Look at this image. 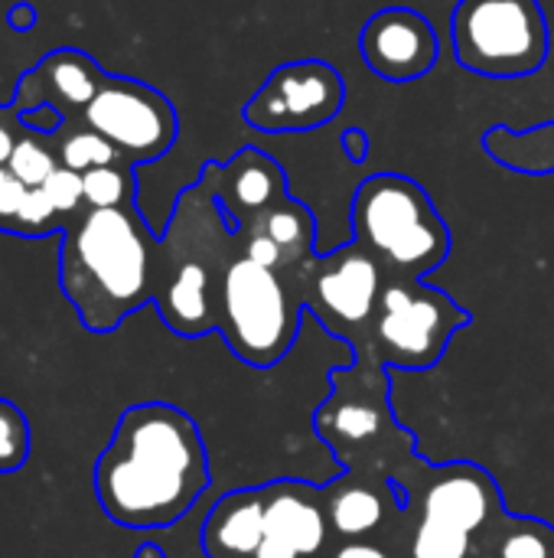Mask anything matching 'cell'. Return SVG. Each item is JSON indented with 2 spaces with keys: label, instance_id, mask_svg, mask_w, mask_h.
<instances>
[{
  "label": "cell",
  "instance_id": "obj_24",
  "mask_svg": "<svg viewBox=\"0 0 554 558\" xmlns=\"http://www.w3.org/2000/svg\"><path fill=\"white\" fill-rule=\"evenodd\" d=\"M29 461V422L26 415L0 399V474H13Z\"/></svg>",
  "mask_w": 554,
  "mask_h": 558
},
{
  "label": "cell",
  "instance_id": "obj_11",
  "mask_svg": "<svg viewBox=\"0 0 554 558\" xmlns=\"http://www.w3.org/2000/svg\"><path fill=\"white\" fill-rule=\"evenodd\" d=\"M359 56L382 82H418L441 56L434 23L415 7H385L359 33Z\"/></svg>",
  "mask_w": 554,
  "mask_h": 558
},
{
  "label": "cell",
  "instance_id": "obj_25",
  "mask_svg": "<svg viewBox=\"0 0 554 558\" xmlns=\"http://www.w3.org/2000/svg\"><path fill=\"white\" fill-rule=\"evenodd\" d=\"M42 190H46L49 203L59 209V216L65 219V226L75 222L88 209L85 206V190H82V173H75V170H69L62 163L49 173V180L42 183Z\"/></svg>",
  "mask_w": 554,
  "mask_h": 558
},
{
  "label": "cell",
  "instance_id": "obj_20",
  "mask_svg": "<svg viewBox=\"0 0 554 558\" xmlns=\"http://www.w3.org/2000/svg\"><path fill=\"white\" fill-rule=\"evenodd\" d=\"M137 167L127 160L95 167L82 173V190H85V206L88 209H118L137 203Z\"/></svg>",
  "mask_w": 554,
  "mask_h": 558
},
{
  "label": "cell",
  "instance_id": "obj_27",
  "mask_svg": "<svg viewBox=\"0 0 554 558\" xmlns=\"http://www.w3.org/2000/svg\"><path fill=\"white\" fill-rule=\"evenodd\" d=\"M333 418H336V432L346 441H362V438L376 435V428H379V412L372 405H359V402L343 405Z\"/></svg>",
  "mask_w": 554,
  "mask_h": 558
},
{
  "label": "cell",
  "instance_id": "obj_6",
  "mask_svg": "<svg viewBox=\"0 0 554 558\" xmlns=\"http://www.w3.org/2000/svg\"><path fill=\"white\" fill-rule=\"evenodd\" d=\"M454 56L487 78H526L549 62V16L539 0H457Z\"/></svg>",
  "mask_w": 554,
  "mask_h": 558
},
{
  "label": "cell",
  "instance_id": "obj_34",
  "mask_svg": "<svg viewBox=\"0 0 554 558\" xmlns=\"http://www.w3.org/2000/svg\"><path fill=\"white\" fill-rule=\"evenodd\" d=\"M134 558H167V556H163V549H160V546H153V543H144V546L137 549V556Z\"/></svg>",
  "mask_w": 554,
  "mask_h": 558
},
{
  "label": "cell",
  "instance_id": "obj_12",
  "mask_svg": "<svg viewBox=\"0 0 554 558\" xmlns=\"http://www.w3.org/2000/svg\"><path fill=\"white\" fill-rule=\"evenodd\" d=\"M104 78H108V72L88 52L62 46L23 72V78L16 82V92H13V105L20 111L49 105L65 121H82L88 101L98 95Z\"/></svg>",
  "mask_w": 554,
  "mask_h": 558
},
{
  "label": "cell",
  "instance_id": "obj_23",
  "mask_svg": "<svg viewBox=\"0 0 554 558\" xmlns=\"http://www.w3.org/2000/svg\"><path fill=\"white\" fill-rule=\"evenodd\" d=\"M467 553H470V533L428 517L411 539V558H467Z\"/></svg>",
  "mask_w": 554,
  "mask_h": 558
},
{
  "label": "cell",
  "instance_id": "obj_22",
  "mask_svg": "<svg viewBox=\"0 0 554 558\" xmlns=\"http://www.w3.org/2000/svg\"><path fill=\"white\" fill-rule=\"evenodd\" d=\"M382 500L366 490V487H353L333 497L330 504V520L343 536H362L369 530H376L382 523Z\"/></svg>",
  "mask_w": 554,
  "mask_h": 558
},
{
  "label": "cell",
  "instance_id": "obj_2",
  "mask_svg": "<svg viewBox=\"0 0 554 558\" xmlns=\"http://www.w3.org/2000/svg\"><path fill=\"white\" fill-rule=\"evenodd\" d=\"M157 245L137 203L85 209L62 229L59 288L88 333H111L153 301Z\"/></svg>",
  "mask_w": 554,
  "mask_h": 558
},
{
  "label": "cell",
  "instance_id": "obj_21",
  "mask_svg": "<svg viewBox=\"0 0 554 558\" xmlns=\"http://www.w3.org/2000/svg\"><path fill=\"white\" fill-rule=\"evenodd\" d=\"M26 186H42L49 173L59 167V150H56V134H42L26 128V134L16 141L13 157L7 163Z\"/></svg>",
  "mask_w": 554,
  "mask_h": 558
},
{
  "label": "cell",
  "instance_id": "obj_9",
  "mask_svg": "<svg viewBox=\"0 0 554 558\" xmlns=\"http://www.w3.org/2000/svg\"><path fill=\"white\" fill-rule=\"evenodd\" d=\"M82 121L108 137L134 167L160 160L180 137L173 101L160 88L131 75H108L98 95L88 101Z\"/></svg>",
  "mask_w": 554,
  "mask_h": 558
},
{
  "label": "cell",
  "instance_id": "obj_30",
  "mask_svg": "<svg viewBox=\"0 0 554 558\" xmlns=\"http://www.w3.org/2000/svg\"><path fill=\"white\" fill-rule=\"evenodd\" d=\"M340 147L349 157V163H366V157L372 154V141L362 128H346L340 134Z\"/></svg>",
  "mask_w": 554,
  "mask_h": 558
},
{
  "label": "cell",
  "instance_id": "obj_8",
  "mask_svg": "<svg viewBox=\"0 0 554 558\" xmlns=\"http://www.w3.org/2000/svg\"><path fill=\"white\" fill-rule=\"evenodd\" d=\"M346 105V82L323 59L278 65L245 101L242 118L261 134H310L330 124Z\"/></svg>",
  "mask_w": 554,
  "mask_h": 558
},
{
  "label": "cell",
  "instance_id": "obj_7",
  "mask_svg": "<svg viewBox=\"0 0 554 558\" xmlns=\"http://www.w3.org/2000/svg\"><path fill=\"white\" fill-rule=\"evenodd\" d=\"M470 314L424 278H389L372 317L379 353L402 369H428Z\"/></svg>",
  "mask_w": 554,
  "mask_h": 558
},
{
  "label": "cell",
  "instance_id": "obj_15",
  "mask_svg": "<svg viewBox=\"0 0 554 558\" xmlns=\"http://www.w3.org/2000/svg\"><path fill=\"white\" fill-rule=\"evenodd\" d=\"M264 494L242 490L216 504L202 526V549L209 558H255L264 539Z\"/></svg>",
  "mask_w": 554,
  "mask_h": 558
},
{
  "label": "cell",
  "instance_id": "obj_1",
  "mask_svg": "<svg viewBox=\"0 0 554 558\" xmlns=\"http://www.w3.org/2000/svg\"><path fill=\"white\" fill-rule=\"evenodd\" d=\"M209 487L206 445L196 422L167 402L131 405L95 464V494L108 520L160 530L186 517Z\"/></svg>",
  "mask_w": 554,
  "mask_h": 558
},
{
  "label": "cell",
  "instance_id": "obj_10",
  "mask_svg": "<svg viewBox=\"0 0 554 558\" xmlns=\"http://www.w3.org/2000/svg\"><path fill=\"white\" fill-rule=\"evenodd\" d=\"M297 278L304 288V304L313 307L317 317L333 330H362L366 324L372 327L382 288L389 281L382 265L356 242L310 255Z\"/></svg>",
  "mask_w": 554,
  "mask_h": 558
},
{
  "label": "cell",
  "instance_id": "obj_33",
  "mask_svg": "<svg viewBox=\"0 0 554 558\" xmlns=\"http://www.w3.org/2000/svg\"><path fill=\"white\" fill-rule=\"evenodd\" d=\"M336 558H385V553H379L376 546H366V543H353V546L340 549Z\"/></svg>",
  "mask_w": 554,
  "mask_h": 558
},
{
  "label": "cell",
  "instance_id": "obj_18",
  "mask_svg": "<svg viewBox=\"0 0 554 558\" xmlns=\"http://www.w3.org/2000/svg\"><path fill=\"white\" fill-rule=\"evenodd\" d=\"M483 150L506 170L549 177L554 173V121H542L529 131L493 124L483 134Z\"/></svg>",
  "mask_w": 554,
  "mask_h": 558
},
{
  "label": "cell",
  "instance_id": "obj_32",
  "mask_svg": "<svg viewBox=\"0 0 554 558\" xmlns=\"http://www.w3.org/2000/svg\"><path fill=\"white\" fill-rule=\"evenodd\" d=\"M7 26L13 33H29L36 26V7L33 3H16L7 10Z\"/></svg>",
  "mask_w": 554,
  "mask_h": 558
},
{
  "label": "cell",
  "instance_id": "obj_19",
  "mask_svg": "<svg viewBox=\"0 0 554 558\" xmlns=\"http://www.w3.org/2000/svg\"><path fill=\"white\" fill-rule=\"evenodd\" d=\"M56 150H59V163L75 173H88L95 167L124 160L114 150V144L101 137L95 128H88L85 121H62V128L56 131Z\"/></svg>",
  "mask_w": 554,
  "mask_h": 558
},
{
  "label": "cell",
  "instance_id": "obj_5",
  "mask_svg": "<svg viewBox=\"0 0 554 558\" xmlns=\"http://www.w3.org/2000/svg\"><path fill=\"white\" fill-rule=\"evenodd\" d=\"M297 271H274L245 252L229 265L219 304V333L248 366H274L291 350L304 307Z\"/></svg>",
  "mask_w": 554,
  "mask_h": 558
},
{
  "label": "cell",
  "instance_id": "obj_4",
  "mask_svg": "<svg viewBox=\"0 0 554 558\" xmlns=\"http://www.w3.org/2000/svg\"><path fill=\"white\" fill-rule=\"evenodd\" d=\"M353 242L389 278H424L451 255V226L428 190L405 173H372L353 196Z\"/></svg>",
  "mask_w": 554,
  "mask_h": 558
},
{
  "label": "cell",
  "instance_id": "obj_13",
  "mask_svg": "<svg viewBox=\"0 0 554 558\" xmlns=\"http://www.w3.org/2000/svg\"><path fill=\"white\" fill-rule=\"evenodd\" d=\"M199 180L212 190L235 229L248 226L258 213L287 196L284 167L261 147H242L232 160H206Z\"/></svg>",
  "mask_w": 554,
  "mask_h": 558
},
{
  "label": "cell",
  "instance_id": "obj_26",
  "mask_svg": "<svg viewBox=\"0 0 554 558\" xmlns=\"http://www.w3.org/2000/svg\"><path fill=\"white\" fill-rule=\"evenodd\" d=\"M26 193H29V186L10 167H0V232L16 235Z\"/></svg>",
  "mask_w": 554,
  "mask_h": 558
},
{
  "label": "cell",
  "instance_id": "obj_16",
  "mask_svg": "<svg viewBox=\"0 0 554 558\" xmlns=\"http://www.w3.org/2000/svg\"><path fill=\"white\" fill-rule=\"evenodd\" d=\"M242 229L264 235L281 252L284 271H297L310 255H317V248H313L317 245V229H320L317 216L300 199H294L291 193L284 199H278L274 206H268L264 213H258Z\"/></svg>",
  "mask_w": 554,
  "mask_h": 558
},
{
  "label": "cell",
  "instance_id": "obj_17",
  "mask_svg": "<svg viewBox=\"0 0 554 558\" xmlns=\"http://www.w3.org/2000/svg\"><path fill=\"white\" fill-rule=\"evenodd\" d=\"M493 510L490 487L477 474H451L438 481L424 497V517L457 526L464 533H477Z\"/></svg>",
  "mask_w": 554,
  "mask_h": 558
},
{
  "label": "cell",
  "instance_id": "obj_28",
  "mask_svg": "<svg viewBox=\"0 0 554 558\" xmlns=\"http://www.w3.org/2000/svg\"><path fill=\"white\" fill-rule=\"evenodd\" d=\"M26 134V121H23V111L10 101V105H0V167L10 163L13 157V147L16 141Z\"/></svg>",
  "mask_w": 554,
  "mask_h": 558
},
{
  "label": "cell",
  "instance_id": "obj_3",
  "mask_svg": "<svg viewBox=\"0 0 554 558\" xmlns=\"http://www.w3.org/2000/svg\"><path fill=\"white\" fill-rule=\"evenodd\" d=\"M238 252V229L212 190L196 177V183L180 190L157 245L153 304L173 333L202 337L219 330L222 284Z\"/></svg>",
  "mask_w": 554,
  "mask_h": 558
},
{
  "label": "cell",
  "instance_id": "obj_29",
  "mask_svg": "<svg viewBox=\"0 0 554 558\" xmlns=\"http://www.w3.org/2000/svg\"><path fill=\"white\" fill-rule=\"evenodd\" d=\"M503 558H549V546L532 533H516L503 543Z\"/></svg>",
  "mask_w": 554,
  "mask_h": 558
},
{
  "label": "cell",
  "instance_id": "obj_31",
  "mask_svg": "<svg viewBox=\"0 0 554 558\" xmlns=\"http://www.w3.org/2000/svg\"><path fill=\"white\" fill-rule=\"evenodd\" d=\"M23 121H26V128H33V131L56 134V131L62 128V121H65V118H62L56 108L42 105V108H29V111H23Z\"/></svg>",
  "mask_w": 554,
  "mask_h": 558
},
{
  "label": "cell",
  "instance_id": "obj_14",
  "mask_svg": "<svg viewBox=\"0 0 554 558\" xmlns=\"http://www.w3.org/2000/svg\"><path fill=\"white\" fill-rule=\"evenodd\" d=\"M327 539L323 513L297 490H278L264 504V539L255 558H307Z\"/></svg>",
  "mask_w": 554,
  "mask_h": 558
}]
</instances>
